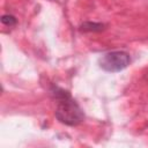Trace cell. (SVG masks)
<instances>
[{
  "label": "cell",
  "mask_w": 148,
  "mask_h": 148,
  "mask_svg": "<svg viewBox=\"0 0 148 148\" xmlns=\"http://www.w3.org/2000/svg\"><path fill=\"white\" fill-rule=\"evenodd\" d=\"M50 94L57 103L54 112L56 118L61 124L67 126H76L83 121L84 114L82 109L67 90L58 86H52Z\"/></svg>",
  "instance_id": "cell-1"
},
{
  "label": "cell",
  "mask_w": 148,
  "mask_h": 148,
  "mask_svg": "<svg viewBox=\"0 0 148 148\" xmlns=\"http://www.w3.org/2000/svg\"><path fill=\"white\" fill-rule=\"evenodd\" d=\"M131 62V57L125 51H110L104 54L98 60L99 67L105 72L117 73L125 69Z\"/></svg>",
  "instance_id": "cell-2"
},
{
  "label": "cell",
  "mask_w": 148,
  "mask_h": 148,
  "mask_svg": "<svg viewBox=\"0 0 148 148\" xmlns=\"http://www.w3.org/2000/svg\"><path fill=\"white\" fill-rule=\"evenodd\" d=\"M104 24L102 23H96V22H84L81 27H80V30L81 31H102L104 28Z\"/></svg>",
  "instance_id": "cell-3"
},
{
  "label": "cell",
  "mask_w": 148,
  "mask_h": 148,
  "mask_svg": "<svg viewBox=\"0 0 148 148\" xmlns=\"http://www.w3.org/2000/svg\"><path fill=\"white\" fill-rule=\"evenodd\" d=\"M1 22L5 24V25H8V27H13V25H15L16 24V18H15V16H13V15H10V14H5V15H2V17H1Z\"/></svg>",
  "instance_id": "cell-4"
}]
</instances>
